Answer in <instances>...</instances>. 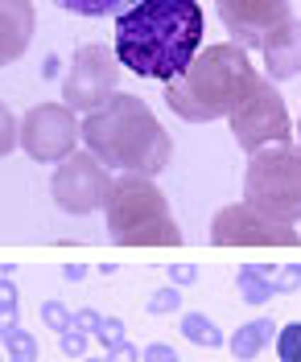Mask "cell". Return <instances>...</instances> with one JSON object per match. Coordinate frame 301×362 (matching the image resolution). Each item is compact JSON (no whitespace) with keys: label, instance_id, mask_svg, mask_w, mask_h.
<instances>
[{"label":"cell","instance_id":"7a4b0ae2","mask_svg":"<svg viewBox=\"0 0 301 362\" xmlns=\"http://www.w3.org/2000/svg\"><path fill=\"white\" fill-rule=\"evenodd\" d=\"M79 136L99 165H112L120 173L157 177L174 157V140L161 128V119L140 95L128 90H116L103 107L83 115Z\"/></svg>","mask_w":301,"mask_h":362},{"label":"cell","instance_id":"5bb4252c","mask_svg":"<svg viewBox=\"0 0 301 362\" xmlns=\"http://www.w3.org/2000/svg\"><path fill=\"white\" fill-rule=\"evenodd\" d=\"M277 334H280V329H277V321H273V317H256V321H244L232 338H227V350H232V358L252 362L268 341L277 338Z\"/></svg>","mask_w":301,"mask_h":362},{"label":"cell","instance_id":"ac0fdd59","mask_svg":"<svg viewBox=\"0 0 301 362\" xmlns=\"http://www.w3.org/2000/svg\"><path fill=\"white\" fill-rule=\"evenodd\" d=\"M277 358L280 362H301V321L280 325V334H277Z\"/></svg>","mask_w":301,"mask_h":362},{"label":"cell","instance_id":"4fadbf2b","mask_svg":"<svg viewBox=\"0 0 301 362\" xmlns=\"http://www.w3.org/2000/svg\"><path fill=\"white\" fill-rule=\"evenodd\" d=\"M38 13L29 0H0V66H13L33 42Z\"/></svg>","mask_w":301,"mask_h":362},{"label":"cell","instance_id":"e0dca14e","mask_svg":"<svg viewBox=\"0 0 301 362\" xmlns=\"http://www.w3.org/2000/svg\"><path fill=\"white\" fill-rule=\"evenodd\" d=\"M62 13H74V17H112V13H128L140 0H54Z\"/></svg>","mask_w":301,"mask_h":362},{"label":"cell","instance_id":"4316f807","mask_svg":"<svg viewBox=\"0 0 301 362\" xmlns=\"http://www.w3.org/2000/svg\"><path fill=\"white\" fill-rule=\"evenodd\" d=\"M21 329V305H0V338L8 341Z\"/></svg>","mask_w":301,"mask_h":362},{"label":"cell","instance_id":"ffe728a7","mask_svg":"<svg viewBox=\"0 0 301 362\" xmlns=\"http://www.w3.org/2000/svg\"><path fill=\"white\" fill-rule=\"evenodd\" d=\"M4 350H8V362H38V338L29 329H17L4 341Z\"/></svg>","mask_w":301,"mask_h":362},{"label":"cell","instance_id":"836d02e7","mask_svg":"<svg viewBox=\"0 0 301 362\" xmlns=\"http://www.w3.org/2000/svg\"><path fill=\"white\" fill-rule=\"evenodd\" d=\"M83 362H108V358H83Z\"/></svg>","mask_w":301,"mask_h":362},{"label":"cell","instance_id":"d6986e66","mask_svg":"<svg viewBox=\"0 0 301 362\" xmlns=\"http://www.w3.org/2000/svg\"><path fill=\"white\" fill-rule=\"evenodd\" d=\"M144 309H149L153 317L178 313V309H182V288H178V284H165V288H157V293L144 300Z\"/></svg>","mask_w":301,"mask_h":362},{"label":"cell","instance_id":"44dd1931","mask_svg":"<svg viewBox=\"0 0 301 362\" xmlns=\"http://www.w3.org/2000/svg\"><path fill=\"white\" fill-rule=\"evenodd\" d=\"M42 325L54 329V334H67V329H74V313H70L62 300H46L42 305Z\"/></svg>","mask_w":301,"mask_h":362},{"label":"cell","instance_id":"d6a6232c","mask_svg":"<svg viewBox=\"0 0 301 362\" xmlns=\"http://www.w3.org/2000/svg\"><path fill=\"white\" fill-rule=\"evenodd\" d=\"M54 70H58V58H54V54H46V62H42V74H46V78H50Z\"/></svg>","mask_w":301,"mask_h":362},{"label":"cell","instance_id":"30bf717a","mask_svg":"<svg viewBox=\"0 0 301 362\" xmlns=\"http://www.w3.org/2000/svg\"><path fill=\"white\" fill-rule=\"evenodd\" d=\"M79 144V112L67 103H38L21 115V148L38 165H62Z\"/></svg>","mask_w":301,"mask_h":362},{"label":"cell","instance_id":"7c38bea8","mask_svg":"<svg viewBox=\"0 0 301 362\" xmlns=\"http://www.w3.org/2000/svg\"><path fill=\"white\" fill-rule=\"evenodd\" d=\"M260 58H264V74L273 83H289L301 74V21L289 17L285 25H277L264 42H260Z\"/></svg>","mask_w":301,"mask_h":362},{"label":"cell","instance_id":"4dcf8cb0","mask_svg":"<svg viewBox=\"0 0 301 362\" xmlns=\"http://www.w3.org/2000/svg\"><path fill=\"white\" fill-rule=\"evenodd\" d=\"M17 284H13V280H8V276H0V305H21V300H17Z\"/></svg>","mask_w":301,"mask_h":362},{"label":"cell","instance_id":"cb8c5ba5","mask_svg":"<svg viewBox=\"0 0 301 362\" xmlns=\"http://www.w3.org/2000/svg\"><path fill=\"white\" fill-rule=\"evenodd\" d=\"M273 284H277V296L297 293V288H301V264H285V268L273 276Z\"/></svg>","mask_w":301,"mask_h":362},{"label":"cell","instance_id":"3957f363","mask_svg":"<svg viewBox=\"0 0 301 362\" xmlns=\"http://www.w3.org/2000/svg\"><path fill=\"white\" fill-rule=\"evenodd\" d=\"M260 70L252 66L248 49L235 42L203 45L198 58L165 83V107L186 119V124H210V119H227L244 103V95L252 90Z\"/></svg>","mask_w":301,"mask_h":362},{"label":"cell","instance_id":"e575fe53","mask_svg":"<svg viewBox=\"0 0 301 362\" xmlns=\"http://www.w3.org/2000/svg\"><path fill=\"white\" fill-rule=\"evenodd\" d=\"M297 144H301V119H297Z\"/></svg>","mask_w":301,"mask_h":362},{"label":"cell","instance_id":"f546056e","mask_svg":"<svg viewBox=\"0 0 301 362\" xmlns=\"http://www.w3.org/2000/svg\"><path fill=\"white\" fill-rule=\"evenodd\" d=\"M99 325H103V317L95 313V309H79L74 313V329H83V334H95Z\"/></svg>","mask_w":301,"mask_h":362},{"label":"cell","instance_id":"83f0119b","mask_svg":"<svg viewBox=\"0 0 301 362\" xmlns=\"http://www.w3.org/2000/svg\"><path fill=\"white\" fill-rule=\"evenodd\" d=\"M194 280H198V268H194V264H169V284L186 288V284H194Z\"/></svg>","mask_w":301,"mask_h":362},{"label":"cell","instance_id":"8fae6325","mask_svg":"<svg viewBox=\"0 0 301 362\" xmlns=\"http://www.w3.org/2000/svg\"><path fill=\"white\" fill-rule=\"evenodd\" d=\"M219 21L235 45L260 49V42L293 17V0H215Z\"/></svg>","mask_w":301,"mask_h":362},{"label":"cell","instance_id":"484cf974","mask_svg":"<svg viewBox=\"0 0 301 362\" xmlns=\"http://www.w3.org/2000/svg\"><path fill=\"white\" fill-rule=\"evenodd\" d=\"M140 362H182V358H178V350H174L169 341H149V346L140 350Z\"/></svg>","mask_w":301,"mask_h":362},{"label":"cell","instance_id":"ba28073f","mask_svg":"<svg viewBox=\"0 0 301 362\" xmlns=\"http://www.w3.org/2000/svg\"><path fill=\"white\" fill-rule=\"evenodd\" d=\"M215 247H301L293 223H280L273 214L256 210L252 202H232L210 218Z\"/></svg>","mask_w":301,"mask_h":362},{"label":"cell","instance_id":"d590c367","mask_svg":"<svg viewBox=\"0 0 301 362\" xmlns=\"http://www.w3.org/2000/svg\"><path fill=\"white\" fill-rule=\"evenodd\" d=\"M0 362H4V358H0Z\"/></svg>","mask_w":301,"mask_h":362},{"label":"cell","instance_id":"6da1fadb","mask_svg":"<svg viewBox=\"0 0 301 362\" xmlns=\"http://www.w3.org/2000/svg\"><path fill=\"white\" fill-rule=\"evenodd\" d=\"M203 49L198 0H140L116 17V58L140 78L174 83Z\"/></svg>","mask_w":301,"mask_h":362},{"label":"cell","instance_id":"1f68e13d","mask_svg":"<svg viewBox=\"0 0 301 362\" xmlns=\"http://www.w3.org/2000/svg\"><path fill=\"white\" fill-rule=\"evenodd\" d=\"M62 276H67V280H83V276H87V264H67Z\"/></svg>","mask_w":301,"mask_h":362},{"label":"cell","instance_id":"603a6c76","mask_svg":"<svg viewBox=\"0 0 301 362\" xmlns=\"http://www.w3.org/2000/svg\"><path fill=\"white\" fill-rule=\"evenodd\" d=\"M87 346H91V334H83V329H67V334H58V350H62L67 358H74V362L87 358Z\"/></svg>","mask_w":301,"mask_h":362},{"label":"cell","instance_id":"d4e9b609","mask_svg":"<svg viewBox=\"0 0 301 362\" xmlns=\"http://www.w3.org/2000/svg\"><path fill=\"white\" fill-rule=\"evenodd\" d=\"M95 341H103L108 350H112L116 341H124V321H120V317H103V325L95 329Z\"/></svg>","mask_w":301,"mask_h":362},{"label":"cell","instance_id":"5b68a950","mask_svg":"<svg viewBox=\"0 0 301 362\" xmlns=\"http://www.w3.org/2000/svg\"><path fill=\"white\" fill-rule=\"evenodd\" d=\"M244 202L280 223H301V144H273L248 157Z\"/></svg>","mask_w":301,"mask_h":362},{"label":"cell","instance_id":"277c9868","mask_svg":"<svg viewBox=\"0 0 301 362\" xmlns=\"http://www.w3.org/2000/svg\"><path fill=\"white\" fill-rule=\"evenodd\" d=\"M103 214H108V235L120 247H182V230L169 214V198L144 173L112 177Z\"/></svg>","mask_w":301,"mask_h":362},{"label":"cell","instance_id":"8992f818","mask_svg":"<svg viewBox=\"0 0 301 362\" xmlns=\"http://www.w3.org/2000/svg\"><path fill=\"white\" fill-rule=\"evenodd\" d=\"M232 124L235 144L252 157L260 148H273V144H293V119H289V107L280 99L277 83L268 74H260L252 83V90L244 95V103L227 115Z\"/></svg>","mask_w":301,"mask_h":362},{"label":"cell","instance_id":"9c48e42d","mask_svg":"<svg viewBox=\"0 0 301 362\" xmlns=\"http://www.w3.org/2000/svg\"><path fill=\"white\" fill-rule=\"evenodd\" d=\"M108 194H112V173L91 153L67 157L54 169V177H50V198H54V206L67 210V214H79V218L103 210L108 206Z\"/></svg>","mask_w":301,"mask_h":362},{"label":"cell","instance_id":"7402d4cb","mask_svg":"<svg viewBox=\"0 0 301 362\" xmlns=\"http://www.w3.org/2000/svg\"><path fill=\"white\" fill-rule=\"evenodd\" d=\"M17 144H21V119L0 103V157H8Z\"/></svg>","mask_w":301,"mask_h":362},{"label":"cell","instance_id":"9a60e30c","mask_svg":"<svg viewBox=\"0 0 301 362\" xmlns=\"http://www.w3.org/2000/svg\"><path fill=\"white\" fill-rule=\"evenodd\" d=\"M235 293L244 296L248 305H264V300H273V296H277V284H273L268 276H260L256 264H248V268L235 272Z\"/></svg>","mask_w":301,"mask_h":362},{"label":"cell","instance_id":"2e32d148","mask_svg":"<svg viewBox=\"0 0 301 362\" xmlns=\"http://www.w3.org/2000/svg\"><path fill=\"white\" fill-rule=\"evenodd\" d=\"M182 338L203 346V350H219L223 346V334H219V325L207 313H182Z\"/></svg>","mask_w":301,"mask_h":362},{"label":"cell","instance_id":"52a82bcc","mask_svg":"<svg viewBox=\"0 0 301 362\" xmlns=\"http://www.w3.org/2000/svg\"><path fill=\"white\" fill-rule=\"evenodd\" d=\"M120 90V58L112 45H79L62 78V103L70 112H95Z\"/></svg>","mask_w":301,"mask_h":362},{"label":"cell","instance_id":"f1b7e54d","mask_svg":"<svg viewBox=\"0 0 301 362\" xmlns=\"http://www.w3.org/2000/svg\"><path fill=\"white\" fill-rule=\"evenodd\" d=\"M108 362H140V346H132V341H116V346L108 350Z\"/></svg>","mask_w":301,"mask_h":362}]
</instances>
